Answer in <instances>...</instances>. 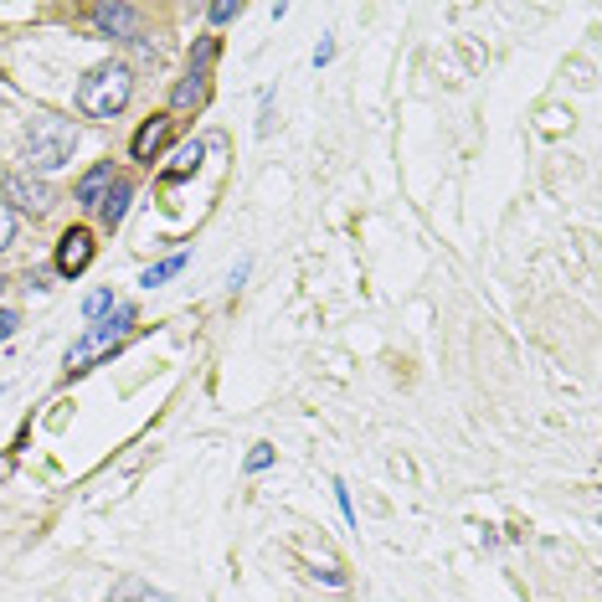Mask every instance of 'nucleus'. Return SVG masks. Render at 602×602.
<instances>
[{"mask_svg": "<svg viewBox=\"0 0 602 602\" xmlns=\"http://www.w3.org/2000/svg\"><path fill=\"white\" fill-rule=\"evenodd\" d=\"M335 499H340V515H346V526H356V505H350V490L335 479Z\"/></svg>", "mask_w": 602, "mask_h": 602, "instance_id": "18", "label": "nucleus"}, {"mask_svg": "<svg viewBox=\"0 0 602 602\" xmlns=\"http://www.w3.org/2000/svg\"><path fill=\"white\" fill-rule=\"evenodd\" d=\"M329 57H335V41H320V47H314V68H325Z\"/></svg>", "mask_w": 602, "mask_h": 602, "instance_id": "20", "label": "nucleus"}, {"mask_svg": "<svg viewBox=\"0 0 602 602\" xmlns=\"http://www.w3.org/2000/svg\"><path fill=\"white\" fill-rule=\"evenodd\" d=\"M104 602H165V592H155V587H140V582H124L113 598H104Z\"/></svg>", "mask_w": 602, "mask_h": 602, "instance_id": "13", "label": "nucleus"}, {"mask_svg": "<svg viewBox=\"0 0 602 602\" xmlns=\"http://www.w3.org/2000/svg\"><path fill=\"white\" fill-rule=\"evenodd\" d=\"M109 185H113V165H98V170H88V176L77 181V201H83V206H104Z\"/></svg>", "mask_w": 602, "mask_h": 602, "instance_id": "8", "label": "nucleus"}, {"mask_svg": "<svg viewBox=\"0 0 602 602\" xmlns=\"http://www.w3.org/2000/svg\"><path fill=\"white\" fill-rule=\"evenodd\" d=\"M129 201H134V185H129V181H119V176H113L109 196H104V221H109V227H119V221L129 217Z\"/></svg>", "mask_w": 602, "mask_h": 602, "instance_id": "9", "label": "nucleus"}, {"mask_svg": "<svg viewBox=\"0 0 602 602\" xmlns=\"http://www.w3.org/2000/svg\"><path fill=\"white\" fill-rule=\"evenodd\" d=\"M176 274H185V253H176V257H165V263H155V268H145V274H140V284H145V289H155V284H165V278H176Z\"/></svg>", "mask_w": 602, "mask_h": 602, "instance_id": "12", "label": "nucleus"}, {"mask_svg": "<svg viewBox=\"0 0 602 602\" xmlns=\"http://www.w3.org/2000/svg\"><path fill=\"white\" fill-rule=\"evenodd\" d=\"M11 238H16V212H11V206L0 201V253L11 248Z\"/></svg>", "mask_w": 602, "mask_h": 602, "instance_id": "15", "label": "nucleus"}, {"mask_svg": "<svg viewBox=\"0 0 602 602\" xmlns=\"http://www.w3.org/2000/svg\"><path fill=\"white\" fill-rule=\"evenodd\" d=\"M88 16H93V26H98L104 37L134 41V32H140V11H134V5H93Z\"/></svg>", "mask_w": 602, "mask_h": 602, "instance_id": "6", "label": "nucleus"}, {"mask_svg": "<svg viewBox=\"0 0 602 602\" xmlns=\"http://www.w3.org/2000/svg\"><path fill=\"white\" fill-rule=\"evenodd\" d=\"M268 463H274V448H268V443H257L253 454H248V474H263Z\"/></svg>", "mask_w": 602, "mask_h": 602, "instance_id": "16", "label": "nucleus"}, {"mask_svg": "<svg viewBox=\"0 0 602 602\" xmlns=\"http://www.w3.org/2000/svg\"><path fill=\"white\" fill-rule=\"evenodd\" d=\"M221 57V37H201V47L191 52V68L185 77H201V83H212V62Z\"/></svg>", "mask_w": 602, "mask_h": 602, "instance_id": "10", "label": "nucleus"}, {"mask_svg": "<svg viewBox=\"0 0 602 602\" xmlns=\"http://www.w3.org/2000/svg\"><path fill=\"white\" fill-rule=\"evenodd\" d=\"M16 325H21L16 314H11V310H0V340H11V335H16Z\"/></svg>", "mask_w": 602, "mask_h": 602, "instance_id": "19", "label": "nucleus"}, {"mask_svg": "<svg viewBox=\"0 0 602 602\" xmlns=\"http://www.w3.org/2000/svg\"><path fill=\"white\" fill-rule=\"evenodd\" d=\"M73 149H77V129L68 119H57V113H37L26 124V140H21V160H26V170H62L73 160Z\"/></svg>", "mask_w": 602, "mask_h": 602, "instance_id": "1", "label": "nucleus"}, {"mask_svg": "<svg viewBox=\"0 0 602 602\" xmlns=\"http://www.w3.org/2000/svg\"><path fill=\"white\" fill-rule=\"evenodd\" d=\"M206 16L217 21V26H227V21H238V16H242V5H232V0H217V5H212Z\"/></svg>", "mask_w": 602, "mask_h": 602, "instance_id": "17", "label": "nucleus"}, {"mask_svg": "<svg viewBox=\"0 0 602 602\" xmlns=\"http://www.w3.org/2000/svg\"><path fill=\"white\" fill-rule=\"evenodd\" d=\"M93 263V232L88 227H73V232H62L57 242V274L62 278H77L83 268Z\"/></svg>", "mask_w": 602, "mask_h": 602, "instance_id": "4", "label": "nucleus"}, {"mask_svg": "<svg viewBox=\"0 0 602 602\" xmlns=\"http://www.w3.org/2000/svg\"><path fill=\"white\" fill-rule=\"evenodd\" d=\"M129 93H134V73H129L124 62H104V68H93L77 83V109L88 113V119H113V113H124Z\"/></svg>", "mask_w": 602, "mask_h": 602, "instance_id": "2", "label": "nucleus"}, {"mask_svg": "<svg viewBox=\"0 0 602 602\" xmlns=\"http://www.w3.org/2000/svg\"><path fill=\"white\" fill-rule=\"evenodd\" d=\"M109 310H113V289H93L88 299H83V314H88V320H104Z\"/></svg>", "mask_w": 602, "mask_h": 602, "instance_id": "14", "label": "nucleus"}, {"mask_svg": "<svg viewBox=\"0 0 602 602\" xmlns=\"http://www.w3.org/2000/svg\"><path fill=\"white\" fill-rule=\"evenodd\" d=\"M201 155H206V145H201V140H196V145H181V149H176V165H165V176H160V181H165V185L185 181V176H191V170L201 165Z\"/></svg>", "mask_w": 602, "mask_h": 602, "instance_id": "11", "label": "nucleus"}, {"mask_svg": "<svg viewBox=\"0 0 602 602\" xmlns=\"http://www.w3.org/2000/svg\"><path fill=\"white\" fill-rule=\"evenodd\" d=\"M0 293H5V278H0Z\"/></svg>", "mask_w": 602, "mask_h": 602, "instance_id": "21", "label": "nucleus"}, {"mask_svg": "<svg viewBox=\"0 0 602 602\" xmlns=\"http://www.w3.org/2000/svg\"><path fill=\"white\" fill-rule=\"evenodd\" d=\"M170 119H145V124H140V134H134V145H129V155H134V160H145V165H155V155H160L165 145H170Z\"/></svg>", "mask_w": 602, "mask_h": 602, "instance_id": "7", "label": "nucleus"}, {"mask_svg": "<svg viewBox=\"0 0 602 602\" xmlns=\"http://www.w3.org/2000/svg\"><path fill=\"white\" fill-rule=\"evenodd\" d=\"M5 201H16L21 212L41 217V212H52V185L41 181V176H11L5 181Z\"/></svg>", "mask_w": 602, "mask_h": 602, "instance_id": "5", "label": "nucleus"}, {"mask_svg": "<svg viewBox=\"0 0 602 602\" xmlns=\"http://www.w3.org/2000/svg\"><path fill=\"white\" fill-rule=\"evenodd\" d=\"M134 320H140V314H134V304H119V310H113L109 320H98V325H93L88 335H83V340H77V346L68 350V371H88L93 356H104V350L119 346L129 329H134Z\"/></svg>", "mask_w": 602, "mask_h": 602, "instance_id": "3", "label": "nucleus"}]
</instances>
